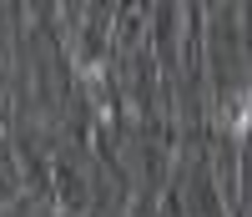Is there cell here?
<instances>
[{
  "label": "cell",
  "mask_w": 252,
  "mask_h": 217,
  "mask_svg": "<svg viewBox=\"0 0 252 217\" xmlns=\"http://www.w3.org/2000/svg\"><path fill=\"white\" fill-rule=\"evenodd\" d=\"M232 132H237V137H247V132H252V101H242V106H237V121H232Z\"/></svg>",
  "instance_id": "1"
}]
</instances>
